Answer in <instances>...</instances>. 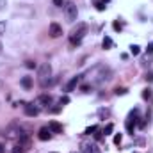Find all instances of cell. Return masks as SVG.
Returning a JSON list of instances; mask_svg holds the SVG:
<instances>
[{"instance_id":"cell-1","label":"cell","mask_w":153,"mask_h":153,"mask_svg":"<svg viewBox=\"0 0 153 153\" xmlns=\"http://www.w3.org/2000/svg\"><path fill=\"white\" fill-rule=\"evenodd\" d=\"M89 75H93V82L94 84H102V82H107L111 78V70L102 66V64H98L93 71H89Z\"/></svg>"},{"instance_id":"cell-2","label":"cell","mask_w":153,"mask_h":153,"mask_svg":"<svg viewBox=\"0 0 153 153\" xmlns=\"http://www.w3.org/2000/svg\"><path fill=\"white\" fill-rule=\"evenodd\" d=\"M85 34H87V25L85 23H76V27L71 30V34H70V43L73 46L80 45L82 39L85 38Z\"/></svg>"},{"instance_id":"cell-3","label":"cell","mask_w":153,"mask_h":153,"mask_svg":"<svg viewBox=\"0 0 153 153\" xmlns=\"http://www.w3.org/2000/svg\"><path fill=\"white\" fill-rule=\"evenodd\" d=\"M38 76L41 78V85L46 87L48 78L52 76V66H50V62H43V64H39L38 66Z\"/></svg>"},{"instance_id":"cell-4","label":"cell","mask_w":153,"mask_h":153,"mask_svg":"<svg viewBox=\"0 0 153 153\" xmlns=\"http://www.w3.org/2000/svg\"><path fill=\"white\" fill-rule=\"evenodd\" d=\"M64 16H66V20H68L70 23H73V22L76 20V16H78V9H76L75 2L68 0V2L64 4Z\"/></svg>"},{"instance_id":"cell-5","label":"cell","mask_w":153,"mask_h":153,"mask_svg":"<svg viewBox=\"0 0 153 153\" xmlns=\"http://www.w3.org/2000/svg\"><path fill=\"white\" fill-rule=\"evenodd\" d=\"M23 134H25V132H23L18 125H13V126H9V130H7V137H9V139H20Z\"/></svg>"},{"instance_id":"cell-6","label":"cell","mask_w":153,"mask_h":153,"mask_svg":"<svg viewBox=\"0 0 153 153\" xmlns=\"http://www.w3.org/2000/svg\"><path fill=\"white\" fill-rule=\"evenodd\" d=\"M48 32H50V36L52 38H59V36H62V27L59 25V23H50V27H48Z\"/></svg>"},{"instance_id":"cell-7","label":"cell","mask_w":153,"mask_h":153,"mask_svg":"<svg viewBox=\"0 0 153 153\" xmlns=\"http://www.w3.org/2000/svg\"><path fill=\"white\" fill-rule=\"evenodd\" d=\"M36 105H39V107H50L52 105V96L50 94H41V96H38Z\"/></svg>"},{"instance_id":"cell-8","label":"cell","mask_w":153,"mask_h":153,"mask_svg":"<svg viewBox=\"0 0 153 153\" xmlns=\"http://www.w3.org/2000/svg\"><path fill=\"white\" fill-rule=\"evenodd\" d=\"M38 114H39V107L38 105H34V103L25 105V116H29V117H36Z\"/></svg>"},{"instance_id":"cell-9","label":"cell","mask_w":153,"mask_h":153,"mask_svg":"<svg viewBox=\"0 0 153 153\" xmlns=\"http://www.w3.org/2000/svg\"><path fill=\"white\" fill-rule=\"evenodd\" d=\"M38 137L41 139V141H48L50 137H52V130L48 128V126H41L38 132Z\"/></svg>"},{"instance_id":"cell-10","label":"cell","mask_w":153,"mask_h":153,"mask_svg":"<svg viewBox=\"0 0 153 153\" xmlns=\"http://www.w3.org/2000/svg\"><path fill=\"white\" fill-rule=\"evenodd\" d=\"M78 82H80V76H73V78H71V80L66 84L64 91H66V93H71V91H73V89L76 87V84H78Z\"/></svg>"},{"instance_id":"cell-11","label":"cell","mask_w":153,"mask_h":153,"mask_svg":"<svg viewBox=\"0 0 153 153\" xmlns=\"http://www.w3.org/2000/svg\"><path fill=\"white\" fill-rule=\"evenodd\" d=\"M48 128L52 130V134H62V125H59L57 121H50Z\"/></svg>"},{"instance_id":"cell-12","label":"cell","mask_w":153,"mask_h":153,"mask_svg":"<svg viewBox=\"0 0 153 153\" xmlns=\"http://www.w3.org/2000/svg\"><path fill=\"white\" fill-rule=\"evenodd\" d=\"M22 85H23L25 89H30V87H32V76H23V78H22Z\"/></svg>"},{"instance_id":"cell-13","label":"cell","mask_w":153,"mask_h":153,"mask_svg":"<svg viewBox=\"0 0 153 153\" xmlns=\"http://www.w3.org/2000/svg\"><path fill=\"white\" fill-rule=\"evenodd\" d=\"M112 45H114V43H112V39L109 38V36H105V38H103V48H105V50H109Z\"/></svg>"},{"instance_id":"cell-14","label":"cell","mask_w":153,"mask_h":153,"mask_svg":"<svg viewBox=\"0 0 153 153\" xmlns=\"http://www.w3.org/2000/svg\"><path fill=\"white\" fill-rule=\"evenodd\" d=\"M130 53H132V55H139V53H141V46H139V45H132V46H130Z\"/></svg>"},{"instance_id":"cell-15","label":"cell","mask_w":153,"mask_h":153,"mask_svg":"<svg viewBox=\"0 0 153 153\" xmlns=\"http://www.w3.org/2000/svg\"><path fill=\"white\" fill-rule=\"evenodd\" d=\"M13 153H25V148H23L22 144H16V146L13 148Z\"/></svg>"},{"instance_id":"cell-16","label":"cell","mask_w":153,"mask_h":153,"mask_svg":"<svg viewBox=\"0 0 153 153\" xmlns=\"http://www.w3.org/2000/svg\"><path fill=\"white\" fill-rule=\"evenodd\" d=\"M105 7H107V5H105L102 0H96V9H98V11H103Z\"/></svg>"},{"instance_id":"cell-17","label":"cell","mask_w":153,"mask_h":153,"mask_svg":"<svg viewBox=\"0 0 153 153\" xmlns=\"http://www.w3.org/2000/svg\"><path fill=\"white\" fill-rule=\"evenodd\" d=\"M112 130H114V125H107V126H105V130H103V134H105V135H109Z\"/></svg>"},{"instance_id":"cell-18","label":"cell","mask_w":153,"mask_h":153,"mask_svg":"<svg viewBox=\"0 0 153 153\" xmlns=\"http://www.w3.org/2000/svg\"><path fill=\"white\" fill-rule=\"evenodd\" d=\"M91 153H102V152H100V148H98L94 143H91Z\"/></svg>"},{"instance_id":"cell-19","label":"cell","mask_w":153,"mask_h":153,"mask_svg":"<svg viewBox=\"0 0 153 153\" xmlns=\"http://www.w3.org/2000/svg\"><path fill=\"white\" fill-rule=\"evenodd\" d=\"M5 27H7V25H5V22H0V36H2V34H5Z\"/></svg>"},{"instance_id":"cell-20","label":"cell","mask_w":153,"mask_h":153,"mask_svg":"<svg viewBox=\"0 0 153 153\" xmlns=\"http://www.w3.org/2000/svg\"><path fill=\"white\" fill-rule=\"evenodd\" d=\"M53 5H57V7H64V0H53Z\"/></svg>"},{"instance_id":"cell-21","label":"cell","mask_w":153,"mask_h":153,"mask_svg":"<svg viewBox=\"0 0 153 153\" xmlns=\"http://www.w3.org/2000/svg\"><path fill=\"white\" fill-rule=\"evenodd\" d=\"M121 139H123V137H121V134H117V135L114 137V144H121Z\"/></svg>"},{"instance_id":"cell-22","label":"cell","mask_w":153,"mask_h":153,"mask_svg":"<svg viewBox=\"0 0 153 153\" xmlns=\"http://www.w3.org/2000/svg\"><path fill=\"white\" fill-rule=\"evenodd\" d=\"M125 93H126L125 87H117V89H116V94H125Z\"/></svg>"},{"instance_id":"cell-23","label":"cell","mask_w":153,"mask_h":153,"mask_svg":"<svg viewBox=\"0 0 153 153\" xmlns=\"http://www.w3.org/2000/svg\"><path fill=\"white\" fill-rule=\"evenodd\" d=\"M91 132H96V126H94V125H93V126H89V128L85 130V134H87V135H91Z\"/></svg>"},{"instance_id":"cell-24","label":"cell","mask_w":153,"mask_h":153,"mask_svg":"<svg viewBox=\"0 0 153 153\" xmlns=\"http://www.w3.org/2000/svg\"><path fill=\"white\" fill-rule=\"evenodd\" d=\"M150 94H152V91H150V89H144V93H143V96H144V98H150Z\"/></svg>"},{"instance_id":"cell-25","label":"cell","mask_w":153,"mask_h":153,"mask_svg":"<svg viewBox=\"0 0 153 153\" xmlns=\"http://www.w3.org/2000/svg\"><path fill=\"white\" fill-rule=\"evenodd\" d=\"M25 66H27V68H34V66H36V64H34V62H32V61H27V62H25Z\"/></svg>"},{"instance_id":"cell-26","label":"cell","mask_w":153,"mask_h":153,"mask_svg":"<svg viewBox=\"0 0 153 153\" xmlns=\"http://www.w3.org/2000/svg\"><path fill=\"white\" fill-rule=\"evenodd\" d=\"M68 102H70V98H68V96H64V98H61V105H62V103H68Z\"/></svg>"},{"instance_id":"cell-27","label":"cell","mask_w":153,"mask_h":153,"mask_svg":"<svg viewBox=\"0 0 153 153\" xmlns=\"http://www.w3.org/2000/svg\"><path fill=\"white\" fill-rule=\"evenodd\" d=\"M146 50H148V53H153V43L148 45V48H146Z\"/></svg>"},{"instance_id":"cell-28","label":"cell","mask_w":153,"mask_h":153,"mask_svg":"<svg viewBox=\"0 0 153 153\" xmlns=\"http://www.w3.org/2000/svg\"><path fill=\"white\" fill-rule=\"evenodd\" d=\"M5 5H7V2H5V0H0V11H2Z\"/></svg>"},{"instance_id":"cell-29","label":"cell","mask_w":153,"mask_h":153,"mask_svg":"<svg viewBox=\"0 0 153 153\" xmlns=\"http://www.w3.org/2000/svg\"><path fill=\"white\" fill-rule=\"evenodd\" d=\"M146 80H148V82H153V73H150V75H146Z\"/></svg>"},{"instance_id":"cell-30","label":"cell","mask_w":153,"mask_h":153,"mask_svg":"<svg viewBox=\"0 0 153 153\" xmlns=\"http://www.w3.org/2000/svg\"><path fill=\"white\" fill-rule=\"evenodd\" d=\"M114 29H116V30H121V25H119L117 22H114Z\"/></svg>"},{"instance_id":"cell-31","label":"cell","mask_w":153,"mask_h":153,"mask_svg":"<svg viewBox=\"0 0 153 153\" xmlns=\"http://www.w3.org/2000/svg\"><path fill=\"white\" fill-rule=\"evenodd\" d=\"M0 153H5V146H4L2 143H0Z\"/></svg>"},{"instance_id":"cell-32","label":"cell","mask_w":153,"mask_h":153,"mask_svg":"<svg viewBox=\"0 0 153 153\" xmlns=\"http://www.w3.org/2000/svg\"><path fill=\"white\" fill-rule=\"evenodd\" d=\"M102 2H103V4H107V2H109V0H102Z\"/></svg>"},{"instance_id":"cell-33","label":"cell","mask_w":153,"mask_h":153,"mask_svg":"<svg viewBox=\"0 0 153 153\" xmlns=\"http://www.w3.org/2000/svg\"><path fill=\"white\" fill-rule=\"evenodd\" d=\"M2 85H4V84H2V80H0V87H2Z\"/></svg>"},{"instance_id":"cell-34","label":"cell","mask_w":153,"mask_h":153,"mask_svg":"<svg viewBox=\"0 0 153 153\" xmlns=\"http://www.w3.org/2000/svg\"><path fill=\"white\" fill-rule=\"evenodd\" d=\"M71 153H76V152H71Z\"/></svg>"},{"instance_id":"cell-35","label":"cell","mask_w":153,"mask_h":153,"mask_svg":"<svg viewBox=\"0 0 153 153\" xmlns=\"http://www.w3.org/2000/svg\"><path fill=\"white\" fill-rule=\"evenodd\" d=\"M52 153H55V152H52Z\"/></svg>"}]
</instances>
